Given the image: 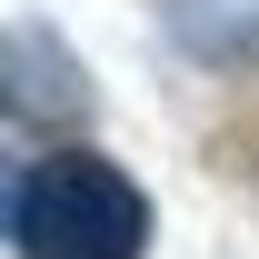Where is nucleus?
Returning <instances> with one entry per match:
<instances>
[{
	"label": "nucleus",
	"instance_id": "nucleus-1",
	"mask_svg": "<svg viewBox=\"0 0 259 259\" xmlns=\"http://www.w3.org/2000/svg\"><path fill=\"white\" fill-rule=\"evenodd\" d=\"M20 259H150V190L100 150H40L10 180Z\"/></svg>",
	"mask_w": 259,
	"mask_h": 259
},
{
	"label": "nucleus",
	"instance_id": "nucleus-2",
	"mask_svg": "<svg viewBox=\"0 0 259 259\" xmlns=\"http://www.w3.org/2000/svg\"><path fill=\"white\" fill-rule=\"evenodd\" d=\"M10 110H20V120H80V110H90V80L70 70V50L40 30V20L10 30Z\"/></svg>",
	"mask_w": 259,
	"mask_h": 259
},
{
	"label": "nucleus",
	"instance_id": "nucleus-3",
	"mask_svg": "<svg viewBox=\"0 0 259 259\" xmlns=\"http://www.w3.org/2000/svg\"><path fill=\"white\" fill-rule=\"evenodd\" d=\"M169 40L209 70H259V0H169Z\"/></svg>",
	"mask_w": 259,
	"mask_h": 259
}]
</instances>
